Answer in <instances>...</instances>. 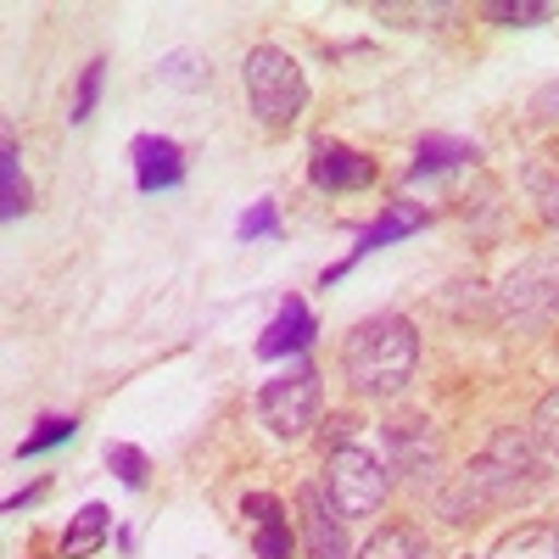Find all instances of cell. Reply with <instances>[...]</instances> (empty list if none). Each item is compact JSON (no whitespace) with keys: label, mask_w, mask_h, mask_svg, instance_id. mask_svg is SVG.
<instances>
[{"label":"cell","mask_w":559,"mask_h":559,"mask_svg":"<svg viewBox=\"0 0 559 559\" xmlns=\"http://www.w3.org/2000/svg\"><path fill=\"white\" fill-rule=\"evenodd\" d=\"M414 364H419V336H414V324L397 319V313L364 319L358 331L347 336V353H342L347 381L364 397H397L414 381Z\"/></svg>","instance_id":"obj_1"},{"label":"cell","mask_w":559,"mask_h":559,"mask_svg":"<svg viewBox=\"0 0 559 559\" xmlns=\"http://www.w3.org/2000/svg\"><path fill=\"white\" fill-rule=\"evenodd\" d=\"M247 102L258 112L263 129H292L308 107V79L297 68L292 51H280V45H258V51H247Z\"/></svg>","instance_id":"obj_2"},{"label":"cell","mask_w":559,"mask_h":559,"mask_svg":"<svg viewBox=\"0 0 559 559\" xmlns=\"http://www.w3.org/2000/svg\"><path fill=\"white\" fill-rule=\"evenodd\" d=\"M324 408V386H319V369L313 364H297L286 376H274L263 392H258V419L269 426V437L280 442H297L313 431V419Z\"/></svg>","instance_id":"obj_3"},{"label":"cell","mask_w":559,"mask_h":559,"mask_svg":"<svg viewBox=\"0 0 559 559\" xmlns=\"http://www.w3.org/2000/svg\"><path fill=\"white\" fill-rule=\"evenodd\" d=\"M324 498H331L336 515L347 521H369L386 498V464L364 448H336L324 459Z\"/></svg>","instance_id":"obj_4"},{"label":"cell","mask_w":559,"mask_h":559,"mask_svg":"<svg viewBox=\"0 0 559 559\" xmlns=\"http://www.w3.org/2000/svg\"><path fill=\"white\" fill-rule=\"evenodd\" d=\"M526 471H532V453L521 437H498L464 476V503H498V498H515L526 487ZM464 503L453 509V521H464Z\"/></svg>","instance_id":"obj_5"},{"label":"cell","mask_w":559,"mask_h":559,"mask_svg":"<svg viewBox=\"0 0 559 559\" xmlns=\"http://www.w3.org/2000/svg\"><path fill=\"white\" fill-rule=\"evenodd\" d=\"M426 224H431V213H426V207H414V202H392V207H386V213H381L376 224H369L364 236H358V247H353L342 263L324 269V286H336V280H342V274H353L369 252H381V247H392V241L414 236V229H426Z\"/></svg>","instance_id":"obj_6"},{"label":"cell","mask_w":559,"mask_h":559,"mask_svg":"<svg viewBox=\"0 0 559 559\" xmlns=\"http://www.w3.org/2000/svg\"><path fill=\"white\" fill-rule=\"evenodd\" d=\"M129 157H134V185L146 197L179 191V185H185V157H179L174 140H163V134H140L134 146H129Z\"/></svg>","instance_id":"obj_7"},{"label":"cell","mask_w":559,"mask_h":559,"mask_svg":"<svg viewBox=\"0 0 559 559\" xmlns=\"http://www.w3.org/2000/svg\"><path fill=\"white\" fill-rule=\"evenodd\" d=\"M308 179L319 191H369L376 185V157H364L353 146H313Z\"/></svg>","instance_id":"obj_8"},{"label":"cell","mask_w":559,"mask_h":559,"mask_svg":"<svg viewBox=\"0 0 559 559\" xmlns=\"http://www.w3.org/2000/svg\"><path fill=\"white\" fill-rule=\"evenodd\" d=\"M313 342V313L302 308V297H286L280 313L269 319V331L258 336V358H292Z\"/></svg>","instance_id":"obj_9"},{"label":"cell","mask_w":559,"mask_h":559,"mask_svg":"<svg viewBox=\"0 0 559 559\" xmlns=\"http://www.w3.org/2000/svg\"><path fill=\"white\" fill-rule=\"evenodd\" d=\"M302 526H308V559H347V532L319 487L302 492Z\"/></svg>","instance_id":"obj_10"},{"label":"cell","mask_w":559,"mask_h":559,"mask_svg":"<svg viewBox=\"0 0 559 559\" xmlns=\"http://www.w3.org/2000/svg\"><path fill=\"white\" fill-rule=\"evenodd\" d=\"M247 515H252V526H258V559H292V521H286V503L280 498H269V492H252L247 503Z\"/></svg>","instance_id":"obj_11"},{"label":"cell","mask_w":559,"mask_h":559,"mask_svg":"<svg viewBox=\"0 0 559 559\" xmlns=\"http://www.w3.org/2000/svg\"><path fill=\"white\" fill-rule=\"evenodd\" d=\"M481 152L471 146V140H448V134H426L419 140V152L408 163V179H431V174H448V168H464L476 163Z\"/></svg>","instance_id":"obj_12"},{"label":"cell","mask_w":559,"mask_h":559,"mask_svg":"<svg viewBox=\"0 0 559 559\" xmlns=\"http://www.w3.org/2000/svg\"><path fill=\"white\" fill-rule=\"evenodd\" d=\"M107 532H112L107 503H84L79 515H73V526L62 532V559H90V554H102Z\"/></svg>","instance_id":"obj_13"},{"label":"cell","mask_w":559,"mask_h":559,"mask_svg":"<svg viewBox=\"0 0 559 559\" xmlns=\"http://www.w3.org/2000/svg\"><path fill=\"white\" fill-rule=\"evenodd\" d=\"M487 559H559V537L548 526H521V532H509Z\"/></svg>","instance_id":"obj_14"},{"label":"cell","mask_w":559,"mask_h":559,"mask_svg":"<svg viewBox=\"0 0 559 559\" xmlns=\"http://www.w3.org/2000/svg\"><path fill=\"white\" fill-rule=\"evenodd\" d=\"M0 197H7V202H0V218H17L23 207H28V185H23V163H17V140L7 134V146H0Z\"/></svg>","instance_id":"obj_15"},{"label":"cell","mask_w":559,"mask_h":559,"mask_svg":"<svg viewBox=\"0 0 559 559\" xmlns=\"http://www.w3.org/2000/svg\"><path fill=\"white\" fill-rule=\"evenodd\" d=\"M358 559H431V548H426V537L408 532V526H386L381 537L364 543Z\"/></svg>","instance_id":"obj_16"},{"label":"cell","mask_w":559,"mask_h":559,"mask_svg":"<svg viewBox=\"0 0 559 559\" xmlns=\"http://www.w3.org/2000/svg\"><path fill=\"white\" fill-rule=\"evenodd\" d=\"M73 431H79V419H73V414H68V419H62V414H51V419H39V431L17 442V459H39V453H51V448L73 442Z\"/></svg>","instance_id":"obj_17"},{"label":"cell","mask_w":559,"mask_h":559,"mask_svg":"<svg viewBox=\"0 0 559 559\" xmlns=\"http://www.w3.org/2000/svg\"><path fill=\"white\" fill-rule=\"evenodd\" d=\"M107 464H112V476H118L129 492L146 487V471H152V464H146V453H140V448H129V442H107Z\"/></svg>","instance_id":"obj_18"},{"label":"cell","mask_w":559,"mask_h":559,"mask_svg":"<svg viewBox=\"0 0 559 559\" xmlns=\"http://www.w3.org/2000/svg\"><path fill=\"white\" fill-rule=\"evenodd\" d=\"M487 17H492V23H515V28H521V23H548L554 12L543 7V0H492Z\"/></svg>","instance_id":"obj_19"},{"label":"cell","mask_w":559,"mask_h":559,"mask_svg":"<svg viewBox=\"0 0 559 559\" xmlns=\"http://www.w3.org/2000/svg\"><path fill=\"white\" fill-rule=\"evenodd\" d=\"M532 437H537L548 453H559V386L537 403V414H532Z\"/></svg>","instance_id":"obj_20"},{"label":"cell","mask_w":559,"mask_h":559,"mask_svg":"<svg viewBox=\"0 0 559 559\" xmlns=\"http://www.w3.org/2000/svg\"><path fill=\"white\" fill-rule=\"evenodd\" d=\"M102 79H107V62H90V68H84L79 96H73V123H84L90 112H96V102H102Z\"/></svg>","instance_id":"obj_21"},{"label":"cell","mask_w":559,"mask_h":559,"mask_svg":"<svg viewBox=\"0 0 559 559\" xmlns=\"http://www.w3.org/2000/svg\"><path fill=\"white\" fill-rule=\"evenodd\" d=\"M269 236H280V213H274V202H258L252 213H241V241H269Z\"/></svg>","instance_id":"obj_22"},{"label":"cell","mask_w":559,"mask_h":559,"mask_svg":"<svg viewBox=\"0 0 559 559\" xmlns=\"http://www.w3.org/2000/svg\"><path fill=\"white\" fill-rule=\"evenodd\" d=\"M532 191H537V202H543V218L559 229V179H548V174H532Z\"/></svg>","instance_id":"obj_23"},{"label":"cell","mask_w":559,"mask_h":559,"mask_svg":"<svg viewBox=\"0 0 559 559\" xmlns=\"http://www.w3.org/2000/svg\"><path fill=\"white\" fill-rule=\"evenodd\" d=\"M554 537H559V532H554Z\"/></svg>","instance_id":"obj_24"}]
</instances>
